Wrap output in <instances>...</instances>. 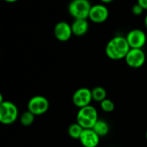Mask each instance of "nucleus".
<instances>
[{
    "mask_svg": "<svg viewBox=\"0 0 147 147\" xmlns=\"http://www.w3.org/2000/svg\"><path fill=\"white\" fill-rule=\"evenodd\" d=\"M89 22L88 19H74L71 23V28L73 35L78 37L84 36L89 31Z\"/></svg>",
    "mask_w": 147,
    "mask_h": 147,
    "instance_id": "obj_12",
    "label": "nucleus"
},
{
    "mask_svg": "<svg viewBox=\"0 0 147 147\" xmlns=\"http://www.w3.org/2000/svg\"><path fill=\"white\" fill-rule=\"evenodd\" d=\"M93 130L102 138L109 134L110 131V127L106 121L102 119H99L95 124V126L93 127Z\"/></svg>",
    "mask_w": 147,
    "mask_h": 147,
    "instance_id": "obj_13",
    "label": "nucleus"
},
{
    "mask_svg": "<svg viewBox=\"0 0 147 147\" xmlns=\"http://www.w3.org/2000/svg\"><path fill=\"white\" fill-rule=\"evenodd\" d=\"M145 11V9L137 3H135L133 7H132V12L134 16H141L143 14V12Z\"/></svg>",
    "mask_w": 147,
    "mask_h": 147,
    "instance_id": "obj_18",
    "label": "nucleus"
},
{
    "mask_svg": "<svg viewBox=\"0 0 147 147\" xmlns=\"http://www.w3.org/2000/svg\"><path fill=\"white\" fill-rule=\"evenodd\" d=\"M100 108L105 113H111L115 110V106L112 100L106 98L100 102Z\"/></svg>",
    "mask_w": 147,
    "mask_h": 147,
    "instance_id": "obj_17",
    "label": "nucleus"
},
{
    "mask_svg": "<svg viewBox=\"0 0 147 147\" xmlns=\"http://www.w3.org/2000/svg\"><path fill=\"white\" fill-rule=\"evenodd\" d=\"M146 141H147V130H146Z\"/></svg>",
    "mask_w": 147,
    "mask_h": 147,
    "instance_id": "obj_23",
    "label": "nucleus"
},
{
    "mask_svg": "<svg viewBox=\"0 0 147 147\" xmlns=\"http://www.w3.org/2000/svg\"><path fill=\"white\" fill-rule=\"evenodd\" d=\"M84 128L78 123V122H75V123H72L68 127V134L69 136L73 139V140H79L81 134H82V132H83Z\"/></svg>",
    "mask_w": 147,
    "mask_h": 147,
    "instance_id": "obj_15",
    "label": "nucleus"
},
{
    "mask_svg": "<svg viewBox=\"0 0 147 147\" xmlns=\"http://www.w3.org/2000/svg\"><path fill=\"white\" fill-rule=\"evenodd\" d=\"M50 107L49 101L43 96H34L31 97L27 104V109L35 116H40L46 114Z\"/></svg>",
    "mask_w": 147,
    "mask_h": 147,
    "instance_id": "obj_5",
    "label": "nucleus"
},
{
    "mask_svg": "<svg viewBox=\"0 0 147 147\" xmlns=\"http://www.w3.org/2000/svg\"><path fill=\"white\" fill-rule=\"evenodd\" d=\"M72 103L78 109H81L83 107L90 105L93 101L91 90L86 87H82L78 89L72 95L71 98Z\"/></svg>",
    "mask_w": 147,
    "mask_h": 147,
    "instance_id": "obj_7",
    "label": "nucleus"
},
{
    "mask_svg": "<svg viewBox=\"0 0 147 147\" xmlns=\"http://www.w3.org/2000/svg\"><path fill=\"white\" fill-rule=\"evenodd\" d=\"M144 24H145V27H146V28L147 29V14L146 15V16H145V21H144Z\"/></svg>",
    "mask_w": 147,
    "mask_h": 147,
    "instance_id": "obj_22",
    "label": "nucleus"
},
{
    "mask_svg": "<svg viewBox=\"0 0 147 147\" xmlns=\"http://www.w3.org/2000/svg\"><path fill=\"white\" fill-rule=\"evenodd\" d=\"M126 38L131 48H143L147 40L146 33L140 28H134L129 31Z\"/></svg>",
    "mask_w": 147,
    "mask_h": 147,
    "instance_id": "obj_8",
    "label": "nucleus"
},
{
    "mask_svg": "<svg viewBox=\"0 0 147 147\" xmlns=\"http://www.w3.org/2000/svg\"><path fill=\"white\" fill-rule=\"evenodd\" d=\"M34 119H35V115L27 109L19 117V121L23 127H29L34 123Z\"/></svg>",
    "mask_w": 147,
    "mask_h": 147,
    "instance_id": "obj_16",
    "label": "nucleus"
},
{
    "mask_svg": "<svg viewBox=\"0 0 147 147\" xmlns=\"http://www.w3.org/2000/svg\"><path fill=\"white\" fill-rule=\"evenodd\" d=\"M53 34L55 38L59 41H68L73 35L71 24L65 21L57 22L53 28Z\"/></svg>",
    "mask_w": 147,
    "mask_h": 147,
    "instance_id": "obj_10",
    "label": "nucleus"
},
{
    "mask_svg": "<svg viewBox=\"0 0 147 147\" xmlns=\"http://www.w3.org/2000/svg\"><path fill=\"white\" fill-rule=\"evenodd\" d=\"M101 137L93 130V128L84 129L79 138V142L84 147H97Z\"/></svg>",
    "mask_w": 147,
    "mask_h": 147,
    "instance_id": "obj_11",
    "label": "nucleus"
},
{
    "mask_svg": "<svg viewBox=\"0 0 147 147\" xmlns=\"http://www.w3.org/2000/svg\"><path fill=\"white\" fill-rule=\"evenodd\" d=\"M98 120V111L96 108L91 104L78 109L76 115V122H78L84 129L93 128Z\"/></svg>",
    "mask_w": 147,
    "mask_h": 147,
    "instance_id": "obj_2",
    "label": "nucleus"
},
{
    "mask_svg": "<svg viewBox=\"0 0 147 147\" xmlns=\"http://www.w3.org/2000/svg\"><path fill=\"white\" fill-rule=\"evenodd\" d=\"M124 59L129 67L138 69L144 65L146 62V53L142 48H130Z\"/></svg>",
    "mask_w": 147,
    "mask_h": 147,
    "instance_id": "obj_6",
    "label": "nucleus"
},
{
    "mask_svg": "<svg viewBox=\"0 0 147 147\" xmlns=\"http://www.w3.org/2000/svg\"><path fill=\"white\" fill-rule=\"evenodd\" d=\"M4 2H6V3H16V2H17L18 0H3Z\"/></svg>",
    "mask_w": 147,
    "mask_h": 147,
    "instance_id": "obj_21",
    "label": "nucleus"
},
{
    "mask_svg": "<svg viewBox=\"0 0 147 147\" xmlns=\"http://www.w3.org/2000/svg\"><path fill=\"white\" fill-rule=\"evenodd\" d=\"M91 6L90 0H71L68 11L74 19H88Z\"/></svg>",
    "mask_w": 147,
    "mask_h": 147,
    "instance_id": "obj_4",
    "label": "nucleus"
},
{
    "mask_svg": "<svg viewBox=\"0 0 147 147\" xmlns=\"http://www.w3.org/2000/svg\"><path fill=\"white\" fill-rule=\"evenodd\" d=\"M137 3H138L145 10H147V0H137Z\"/></svg>",
    "mask_w": 147,
    "mask_h": 147,
    "instance_id": "obj_19",
    "label": "nucleus"
},
{
    "mask_svg": "<svg viewBox=\"0 0 147 147\" xmlns=\"http://www.w3.org/2000/svg\"><path fill=\"white\" fill-rule=\"evenodd\" d=\"M19 117V111L16 105L10 101H3L0 103V122L3 125H11Z\"/></svg>",
    "mask_w": 147,
    "mask_h": 147,
    "instance_id": "obj_3",
    "label": "nucleus"
},
{
    "mask_svg": "<svg viewBox=\"0 0 147 147\" xmlns=\"http://www.w3.org/2000/svg\"><path fill=\"white\" fill-rule=\"evenodd\" d=\"M109 16V9L104 5V3H97L91 6L89 19L94 23H102L107 21Z\"/></svg>",
    "mask_w": 147,
    "mask_h": 147,
    "instance_id": "obj_9",
    "label": "nucleus"
},
{
    "mask_svg": "<svg viewBox=\"0 0 147 147\" xmlns=\"http://www.w3.org/2000/svg\"><path fill=\"white\" fill-rule=\"evenodd\" d=\"M102 3H112L114 0H100Z\"/></svg>",
    "mask_w": 147,
    "mask_h": 147,
    "instance_id": "obj_20",
    "label": "nucleus"
},
{
    "mask_svg": "<svg viewBox=\"0 0 147 147\" xmlns=\"http://www.w3.org/2000/svg\"><path fill=\"white\" fill-rule=\"evenodd\" d=\"M127 38L122 35H116L110 39L106 45L105 53L112 60H121L126 58L130 50Z\"/></svg>",
    "mask_w": 147,
    "mask_h": 147,
    "instance_id": "obj_1",
    "label": "nucleus"
},
{
    "mask_svg": "<svg viewBox=\"0 0 147 147\" xmlns=\"http://www.w3.org/2000/svg\"><path fill=\"white\" fill-rule=\"evenodd\" d=\"M91 92H92L93 101H95L96 102L100 103L102 101H103L104 99L107 98V91L102 86H96V87L93 88L91 90Z\"/></svg>",
    "mask_w": 147,
    "mask_h": 147,
    "instance_id": "obj_14",
    "label": "nucleus"
}]
</instances>
